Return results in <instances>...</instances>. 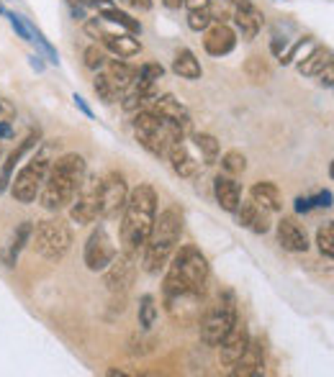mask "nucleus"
<instances>
[{
  "mask_svg": "<svg viewBox=\"0 0 334 377\" xmlns=\"http://www.w3.org/2000/svg\"><path fill=\"white\" fill-rule=\"evenodd\" d=\"M85 175H88V164H85L80 154L67 152L62 157L52 160L49 172L44 177V185L39 190V203L44 206V211L57 213V211L70 206Z\"/></svg>",
  "mask_w": 334,
  "mask_h": 377,
  "instance_id": "obj_1",
  "label": "nucleus"
},
{
  "mask_svg": "<svg viewBox=\"0 0 334 377\" xmlns=\"http://www.w3.org/2000/svg\"><path fill=\"white\" fill-rule=\"evenodd\" d=\"M0 118L3 121H13L16 118V106L8 98H3V95H0Z\"/></svg>",
  "mask_w": 334,
  "mask_h": 377,
  "instance_id": "obj_40",
  "label": "nucleus"
},
{
  "mask_svg": "<svg viewBox=\"0 0 334 377\" xmlns=\"http://www.w3.org/2000/svg\"><path fill=\"white\" fill-rule=\"evenodd\" d=\"M93 90L98 93V98L103 100V103H113V100L118 98V93L113 90V85H111V82L103 77V72H100L98 77H95V82H93Z\"/></svg>",
  "mask_w": 334,
  "mask_h": 377,
  "instance_id": "obj_36",
  "label": "nucleus"
},
{
  "mask_svg": "<svg viewBox=\"0 0 334 377\" xmlns=\"http://www.w3.org/2000/svg\"><path fill=\"white\" fill-rule=\"evenodd\" d=\"M165 6H167V8H172V10H178L183 6V0H165Z\"/></svg>",
  "mask_w": 334,
  "mask_h": 377,
  "instance_id": "obj_51",
  "label": "nucleus"
},
{
  "mask_svg": "<svg viewBox=\"0 0 334 377\" xmlns=\"http://www.w3.org/2000/svg\"><path fill=\"white\" fill-rule=\"evenodd\" d=\"M70 218L77 226H88L100 218V177L98 175H85L80 188L70 203Z\"/></svg>",
  "mask_w": 334,
  "mask_h": 377,
  "instance_id": "obj_9",
  "label": "nucleus"
},
{
  "mask_svg": "<svg viewBox=\"0 0 334 377\" xmlns=\"http://www.w3.org/2000/svg\"><path fill=\"white\" fill-rule=\"evenodd\" d=\"M265 369V347H262V339H252L247 341V349L242 351V357L234 362L232 367V375L234 377H254L262 375Z\"/></svg>",
  "mask_w": 334,
  "mask_h": 377,
  "instance_id": "obj_14",
  "label": "nucleus"
},
{
  "mask_svg": "<svg viewBox=\"0 0 334 377\" xmlns=\"http://www.w3.org/2000/svg\"><path fill=\"white\" fill-rule=\"evenodd\" d=\"M183 233V213L178 208H165L160 215H154L152 231L147 236L142 246V267L149 275H160L172 257V251L178 249Z\"/></svg>",
  "mask_w": 334,
  "mask_h": 377,
  "instance_id": "obj_4",
  "label": "nucleus"
},
{
  "mask_svg": "<svg viewBox=\"0 0 334 377\" xmlns=\"http://www.w3.org/2000/svg\"><path fill=\"white\" fill-rule=\"evenodd\" d=\"M136 280V257L121 251L109 262V267L103 269V285L109 287V293L113 296H127V290L134 285Z\"/></svg>",
  "mask_w": 334,
  "mask_h": 377,
  "instance_id": "obj_12",
  "label": "nucleus"
},
{
  "mask_svg": "<svg viewBox=\"0 0 334 377\" xmlns=\"http://www.w3.org/2000/svg\"><path fill=\"white\" fill-rule=\"evenodd\" d=\"M37 144H39V131H31V134H28L26 139H24V142H21L19 146L8 154V160L3 162V170H0V195L8 190L10 180H13V172H16V167L21 164V160H24L26 152H31Z\"/></svg>",
  "mask_w": 334,
  "mask_h": 377,
  "instance_id": "obj_21",
  "label": "nucleus"
},
{
  "mask_svg": "<svg viewBox=\"0 0 334 377\" xmlns=\"http://www.w3.org/2000/svg\"><path fill=\"white\" fill-rule=\"evenodd\" d=\"M31 231H34V221H21L16 226V231L10 236V244L8 249L3 251V262H6V267H16V260H19L21 249L31 242Z\"/></svg>",
  "mask_w": 334,
  "mask_h": 377,
  "instance_id": "obj_26",
  "label": "nucleus"
},
{
  "mask_svg": "<svg viewBox=\"0 0 334 377\" xmlns=\"http://www.w3.org/2000/svg\"><path fill=\"white\" fill-rule=\"evenodd\" d=\"M28 26H31V36H34V41H39V46H41V49H44L46 59H49V62H52V64H59V54H57V49H55V46L49 44V39H46V36L41 34V31H39V28H34V23H28Z\"/></svg>",
  "mask_w": 334,
  "mask_h": 377,
  "instance_id": "obj_38",
  "label": "nucleus"
},
{
  "mask_svg": "<svg viewBox=\"0 0 334 377\" xmlns=\"http://www.w3.org/2000/svg\"><path fill=\"white\" fill-rule=\"evenodd\" d=\"M70 6H80V3H85V0H67Z\"/></svg>",
  "mask_w": 334,
  "mask_h": 377,
  "instance_id": "obj_53",
  "label": "nucleus"
},
{
  "mask_svg": "<svg viewBox=\"0 0 334 377\" xmlns=\"http://www.w3.org/2000/svg\"><path fill=\"white\" fill-rule=\"evenodd\" d=\"M286 46H288V41H286V39H272V44H270V49H272V54H283L286 52Z\"/></svg>",
  "mask_w": 334,
  "mask_h": 377,
  "instance_id": "obj_48",
  "label": "nucleus"
},
{
  "mask_svg": "<svg viewBox=\"0 0 334 377\" xmlns=\"http://www.w3.org/2000/svg\"><path fill=\"white\" fill-rule=\"evenodd\" d=\"M250 195H252V200L257 206L265 208V211H270V213H278L280 208H283V195H280V190L275 182H254L252 190H250Z\"/></svg>",
  "mask_w": 334,
  "mask_h": 377,
  "instance_id": "obj_25",
  "label": "nucleus"
},
{
  "mask_svg": "<svg viewBox=\"0 0 334 377\" xmlns=\"http://www.w3.org/2000/svg\"><path fill=\"white\" fill-rule=\"evenodd\" d=\"M145 108L154 110L157 116H165V118H170V121H175V124H178L183 131H185V134L190 131V113H188V108L183 106V103L175 98V95H154V98L149 100Z\"/></svg>",
  "mask_w": 334,
  "mask_h": 377,
  "instance_id": "obj_16",
  "label": "nucleus"
},
{
  "mask_svg": "<svg viewBox=\"0 0 334 377\" xmlns=\"http://www.w3.org/2000/svg\"><path fill=\"white\" fill-rule=\"evenodd\" d=\"M73 100H75V106L80 108V113H82V116H85V118H95V113H93V108L88 106V100L82 98V95H77V93H75Z\"/></svg>",
  "mask_w": 334,
  "mask_h": 377,
  "instance_id": "obj_42",
  "label": "nucleus"
},
{
  "mask_svg": "<svg viewBox=\"0 0 334 377\" xmlns=\"http://www.w3.org/2000/svg\"><path fill=\"white\" fill-rule=\"evenodd\" d=\"M103 77L113 85V90L116 93H127L131 85H134L136 80V70L134 67H129L127 62H118V59H113V62H106L103 67Z\"/></svg>",
  "mask_w": 334,
  "mask_h": 377,
  "instance_id": "obj_24",
  "label": "nucleus"
},
{
  "mask_svg": "<svg viewBox=\"0 0 334 377\" xmlns=\"http://www.w3.org/2000/svg\"><path fill=\"white\" fill-rule=\"evenodd\" d=\"M165 267H167L163 282L165 296H203L211 269L201 249H196L193 244H185L172 251Z\"/></svg>",
  "mask_w": 334,
  "mask_h": 377,
  "instance_id": "obj_3",
  "label": "nucleus"
},
{
  "mask_svg": "<svg viewBox=\"0 0 334 377\" xmlns=\"http://www.w3.org/2000/svg\"><path fill=\"white\" fill-rule=\"evenodd\" d=\"M183 6L188 10H206L211 6V0H183Z\"/></svg>",
  "mask_w": 334,
  "mask_h": 377,
  "instance_id": "obj_43",
  "label": "nucleus"
},
{
  "mask_svg": "<svg viewBox=\"0 0 334 377\" xmlns=\"http://www.w3.org/2000/svg\"><path fill=\"white\" fill-rule=\"evenodd\" d=\"M165 157L170 160L175 175H180V177H185V180H193L196 175H198L201 162L190 154L188 144H185V136H183V139H175V142L170 144V149H167Z\"/></svg>",
  "mask_w": 334,
  "mask_h": 377,
  "instance_id": "obj_18",
  "label": "nucleus"
},
{
  "mask_svg": "<svg viewBox=\"0 0 334 377\" xmlns=\"http://www.w3.org/2000/svg\"><path fill=\"white\" fill-rule=\"evenodd\" d=\"M85 3L93 6L95 10H100V13H103V10H109V8H113V0H85Z\"/></svg>",
  "mask_w": 334,
  "mask_h": 377,
  "instance_id": "obj_47",
  "label": "nucleus"
},
{
  "mask_svg": "<svg viewBox=\"0 0 334 377\" xmlns=\"http://www.w3.org/2000/svg\"><path fill=\"white\" fill-rule=\"evenodd\" d=\"M193 146L198 149L203 164H214V162L219 160V142H216V136L196 134V136H193Z\"/></svg>",
  "mask_w": 334,
  "mask_h": 377,
  "instance_id": "obj_30",
  "label": "nucleus"
},
{
  "mask_svg": "<svg viewBox=\"0 0 334 377\" xmlns=\"http://www.w3.org/2000/svg\"><path fill=\"white\" fill-rule=\"evenodd\" d=\"M85 64H88L91 70H100V67L106 64V54L100 52L98 46H88V49H85Z\"/></svg>",
  "mask_w": 334,
  "mask_h": 377,
  "instance_id": "obj_39",
  "label": "nucleus"
},
{
  "mask_svg": "<svg viewBox=\"0 0 334 377\" xmlns=\"http://www.w3.org/2000/svg\"><path fill=\"white\" fill-rule=\"evenodd\" d=\"M236 318H239V313H236L234 290H224L201 318V341L206 347H219V341L229 334Z\"/></svg>",
  "mask_w": 334,
  "mask_h": 377,
  "instance_id": "obj_8",
  "label": "nucleus"
},
{
  "mask_svg": "<svg viewBox=\"0 0 334 377\" xmlns=\"http://www.w3.org/2000/svg\"><path fill=\"white\" fill-rule=\"evenodd\" d=\"M326 64H332V49H329V46H316L304 62H298V72H301L304 77H316Z\"/></svg>",
  "mask_w": 334,
  "mask_h": 377,
  "instance_id": "obj_28",
  "label": "nucleus"
},
{
  "mask_svg": "<svg viewBox=\"0 0 334 377\" xmlns=\"http://www.w3.org/2000/svg\"><path fill=\"white\" fill-rule=\"evenodd\" d=\"M28 64H31V70H37V72H44V67H46V64L41 62V57H39V54L28 57Z\"/></svg>",
  "mask_w": 334,
  "mask_h": 377,
  "instance_id": "obj_49",
  "label": "nucleus"
},
{
  "mask_svg": "<svg viewBox=\"0 0 334 377\" xmlns=\"http://www.w3.org/2000/svg\"><path fill=\"white\" fill-rule=\"evenodd\" d=\"M13 136H16V131H13L10 121H3V118H0V139H13Z\"/></svg>",
  "mask_w": 334,
  "mask_h": 377,
  "instance_id": "obj_46",
  "label": "nucleus"
},
{
  "mask_svg": "<svg viewBox=\"0 0 334 377\" xmlns=\"http://www.w3.org/2000/svg\"><path fill=\"white\" fill-rule=\"evenodd\" d=\"M100 18L106 21V23H118V26H124L129 31V34H142V23L136 21V18H131L129 13H124V10H118L116 6L113 8H109V10H103L100 13Z\"/></svg>",
  "mask_w": 334,
  "mask_h": 377,
  "instance_id": "obj_31",
  "label": "nucleus"
},
{
  "mask_svg": "<svg viewBox=\"0 0 334 377\" xmlns=\"http://www.w3.org/2000/svg\"><path fill=\"white\" fill-rule=\"evenodd\" d=\"M116 257V244L111 239L106 224H98L93 229V233L85 242V251H82V262L91 272H103L109 267V262Z\"/></svg>",
  "mask_w": 334,
  "mask_h": 377,
  "instance_id": "obj_10",
  "label": "nucleus"
},
{
  "mask_svg": "<svg viewBox=\"0 0 334 377\" xmlns=\"http://www.w3.org/2000/svg\"><path fill=\"white\" fill-rule=\"evenodd\" d=\"M154 215H157V193L152 185L142 182L134 190H129L127 206L121 211V244L127 254L139 257L147 236L152 231Z\"/></svg>",
  "mask_w": 334,
  "mask_h": 377,
  "instance_id": "obj_2",
  "label": "nucleus"
},
{
  "mask_svg": "<svg viewBox=\"0 0 334 377\" xmlns=\"http://www.w3.org/2000/svg\"><path fill=\"white\" fill-rule=\"evenodd\" d=\"M234 26L239 28L242 39L252 41L262 28V13L252 6V0H234V13H232Z\"/></svg>",
  "mask_w": 334,
  "mask_h": 377,
  "instance_id": "obj_15",
  "label": "nucleus"
},
{
  "mask_svg": "<svg viewBox=\"0 0 334 377\" xmlns=\"http://www.w3.org/2000/svg\"><path fill=\"white\" fill-rule=\"evenodd\" d=\"M49 149H52V144H44V149H41L37 157H31L19 172H13V180H10V185H8L10 195L16 197L19 203H24V206L34 203L39 197V190L44 185V177H46V172H49V164H52Z\"/></svg>",
  "mask_w": 334,
  "mask_h": 377,
  "instance_id": "obj_7",
  "label": "nucleus"
},
{
  "mask_svg": "<svg viewBox=\"0 0 334 377\" xmlns=\"http://www.w3.org/2000/svg\"><path fill=\"white\" fill-rule=\"evenodd\" d=\"M134 134L147 152L154 154V157H165L167 149H170V144L175 139H183L185 131L170 118L157 116L149 108H142V110H136L134 116Z\"/></svg>",
  "mask_w": 334,
  "mask_h": 377,
  "instance_id": "obj_5",
  "label": "nucleus"
},
{
  "mask_svg": "<svg viewBox=\"0 0 334 377\" xmlns=\"http://www.w3.org/2000/svg\"><path fill=\"white\" fill-rule=\"evenodd\" d=\"M129 197L127 177L121 172H109L100 177V218H116Z\"/></svg>",
  "mask_w": 334,
  "mask_h": 377,
  "instance_id": "obj_11",
  "label": "nucleus"
},
{
  "mask_svg": "<svg viewBox=\"0 0 334 377\" xmlns=\"http://www.w3.org/2000/svg\"><path fill=\"white\" fill-rule=\"evenodd\" d=\"M214 195H216V203L224 208L226 213H234L239 200H242V188L232 175H216L214 180Z\"/></svg>",
  "mask_w": 334,
  "mask_h": 377,
  "instance_id": "obj_22",
  "label": "nucleus"
},
{
  "mask_svg": "<svg viewBox=\"0 0 334 377\" xmlns=\"http://www.w3.org/2000/svg\"><path fill=\"white\" fill-rule=\"evenodd\" d=\"M244 75H247V80H252V82H268L270 80V64H268V59L265 57H260V54H252L247 62H244Z\"/></svg>",
  "mask_w": 334,
  "mask_h": 377,
  "instance_id": "obj_29",
  "label": "nucleus"
},
{
  "mask_svg": "<svg viewBox=\"0 0 334 377\" xmlns=\"http://www.w3.org/2000/svg\"><path fill=\"white\" fill-rule=\"evenodd\" d=\"M221 170H224V175H232V177L242 175V172L247 170V157H244L239 149H229V152L221 157Z\"/></svg>",
  "mask_w": 334,
  "mask_h": 377,
  "instance_id": "obj_33",
  "label": "nucleus"
},
{
  "mask_svg": "<svg viewBox=\"0 0 334 377\" xmlns=\"http://www.w3.org/2000/svg\"><path fill=\"white\" fill-rule=\"evenodd\" d=\"M314 200V208H332V190H322L316 197H311Z\"/></svg>",
  "mask_w": 334,
  "mask_h": 377,
  "instance_id": "obj_41",
  "label": "nucleus"
},
{
  "mask_svg": "<svg viewBox=\"0 0 334 377\" xmlns=\"http://www.w3.org/2000/svg\"><path fill=\"white\" fill-rule=\"evenodd\" d=\"M214 23L211 18V10H188V28L190 31H206L208 26Z\"/></svg>",
  "mask_w": 334,
  "mask_h": 377,
  "instance_id": "obj_35",
  "label": "nucleus"
},
{
  "mask_svg": "<svg viewBox=\"0 0 334 377\" xmlns=\"http://www.w3.org/2000/svg\"><path fill=\"white\" fill-rule=\"evenodd\" d=\"M131 3V8H136V10H149L152 8V0H129Z\"/></svg>",
  "mask_w": 334,
  "mask_h": 377,
  "instance_id": "obj_50",
  "label": "nucleus"
},
{
  "mask_svg": "<svg viewBox=\"0 0 334 377\" xmlns=\"http://www.w3.org/2000/svg\"><path fill=\"white\" fill-rule=\"evenodd\" d=\"M172 72L178 77H183V80H201L203 67H201L198 57L190 52V49H180V52L175 54V59H172Z\"/></svg>",
  "mask_w": 334,
  "mask_h": 377,
  "instance_id": "obj_27",
  "label": "nucleus"
},
{
  "mask_svg": "<svg viewBox=\"0 0 334 377\" xmlns=\"http://www.w3.org/2000/svg\"><path fill=\"white\" fill-rule=\"evenodd\" d=\"M165 75V67L160 62H147L136 70V80H145V82H157Z\"/></svg>",
  "mask_w": 334,
  "mask_h": 377,
  "instance_id": "obj_37",
  "label": "nucleus"
},
{
  "mask_svg": "<svg viewBox=\"0 0 334 377\" xmlns=\"http://www.w3.org/2000/svg\"><path fill=\"white\" fill-rule=\"evenodd\" d=\"M319 75H322V85L332 88V85H334V67H332V64H326V67L319 72Z\"/></svg>",
  "mask_w": 334,
  "mask_h": 377,
  "instance_id": "obj_45",
  "label": "nucleus"
},
{
  "mask_svg": "<svg viewBox=\"0 0 334 377\" xmlns=\"http://www.w3.org/2000/svg\"><path fill=\"white\" fill-rule=\"evenodd\" d=\"M316 246H319V251L324 254L326 260L334 257V226L332 224L319 226V231H316Z\"/></svg>",
  "mask_w": 334,
  "mask_h": 377,
  "instance_id": "obj_34",
  "label": "nucleus"
},
{
  "mask_svg": "<svg viewBox=\"0 0 334 377\" xmlns=\"http://www.w3.org/2000/svg\"><path fill=\"white\" fill-rule=\"evenodd\" d=\"M311 208H314L311 197H296V213H308Z\"/></svg>",
  "mask_w": 334,
  "mask_h": 377,
  "instance_id": "obj_44",
  "label": "nucleus"
},
{
  "mask_svg": "<svg viewBox=\"0 0 334 377\" xmlns=\"http://www.w3.org/2000/svg\"><path fill=\"white\" fill-rule=\"evenodd\" d=\"M98 39L118 59H129V57H136V54L142 52V44L134 39V34H106V31H103Z\"/></svg>",
  "mask_w": 334,
  "mask_h": 377,
  "instance_id": "obj_23",
  "label": "nucleus"
},
{
  "mask_svg": "<svg viewBox=\"0 0 334 377\" xmlns=\"http://www.w3.org/2000/svg\"><path fill=\"white\" fill-rule=\"evenodd\" d=\"M157 303H154V296H142V300H139V326L145 329V331H149L154 323H157Z\"/></svg>",
  "mask_w": 334,
  "mask_h": 377,
  "instance_id": "obj_32",
  "label": "nucleus"
},
{
  "mask_svg": "<svg viewBox=\"0 0 334 377\" xmlns=\"http://www.w3.org/2000/svg\"><path fill=\"white\" fill-rule=\"evenodd\" d=\"M73 16H75V21H82V18H85V13H82V8L73 6Z\"/></svg>",
  "mask_w": 334,
  "mask_h": 377,
  "instance_id": "obj_52",
  "label": "nucleus"
},
{
  "mask_svg": "<svg viewBox=\"0 0 334 377\" xmlns=\"http://www.w3.org/2000/svg\"><path fill=\"white\" fill-rule=\"evenodd\" d=\"M203 46L211 57H226V54L234 52L236 46V34L226 23H211L206 28V39H203Z\"/></svg>",
  "mask_w": 334,
  "mask_h": 377,
  "instance_id": "obj_19",
  "label": "nucleus"
},
{
  "mask_svg": "<svg viewBox=\"0 0 334 377\" xmlns=\"http://www.w3.org/2000/svg\"><path fill=\"white\" fill-rule=\"evenodd\" d=\"M278 244L288 251H306L308 249V236L306 229L296 224L293 218H280L278 221Z\"/></svg>",
  "mask_w": 334,
  "mask_h": 377,
  "instance_id": "obj_20",
  "label": "nucleus"
},
{
  "mask_svg": "<svg viewBox=\"0 0 334 377\" xmlns=\"http://www.w3.org/2000/svg\"><path fill=\"white\" fill-rule=\"evenodd\" d=\"M236 218H239V224L244 229H250L252 233H268L272 229V221H270V211H265L254 203L252 197L250 200H239V206H236Z\"/></svg>",
  "mask_w": 334,
  "mask_h": 377,
  "instance_id": "obj_17",
  "label": "nucleus"
},
{
  "mask_svg": "<svg viewBox=\"0 0 334 377\" xmlns=\"http://www.w3.org/2000/svg\"><path fill=\"white\" fill-rule=\"evenodd\" d=\"M247 341H250V329L236 318L234 326L229 329V334L219 341V347H216L219 362H221L224 367H234V362L242 357V351L247 349Z\"/></svg>",
  "mask_w": 334,
  "mask_h": 377,
  "instance_id": "obj_13",
  "label": "nucleus"
},
{
  "mask_svg": "<svg viewBox=\"0 0 334 377\" xmlns=\"http://www.w3.org/2000/svg\"><path fill=\"white\" fill-rule=\"evenodd\" d=\"M28 244L46 262H59L73 249V229L62 218H44L34 226Z\"/></svg>",
  "mask_w": 334,
  "mask_h": 377,
  "instance_id": "obj_6",
  "label": "nucleus"
}]
</instances>
